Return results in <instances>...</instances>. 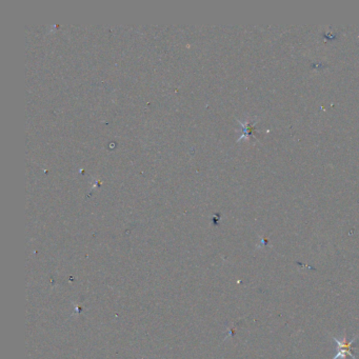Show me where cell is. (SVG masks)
Masks as SVG:
<instances>
[{
    "label": "cell",
    "instance_id": "obj_1",
    "mask_svg": "<svg viewBox=\"0 0 359 359\" xmlns=\"http://www.w3.org/2000/svg\"><path fill=\"white\" fill-rule=\"evenodd\" d=\"M333 339L335 340L338 346V352L333 359H346L347 356H350L352 359H357L355 357V355L353 354L352 345L354 344L356 339H358V336H355L353 339L349 340L347 337V334H345L343 338L339 339V338L333 336Z\"/></svg>",
    "mask_w": 359,
    "mask_h": 359
}]
</instances>
